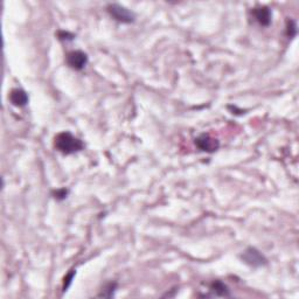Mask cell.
I'll return each instance as SVG.
<instances>
[{
    "mask_svg": "<svg viewBox=\"0 0 299 299\" xmlns=\"http://www.w3.org/2000/svg\"><path fill=\"white\" fill-rule=\"evenodd\" d=\"M54 146L61 153L68 155L82 151L84 144L81 139L75 137L70 132L64 131L56 135L55 139H54Z\"/></svg>",
    "mask_w": 299,
    "mask_h": 299,
    "instance_id": "6da1fadb",
    "label": "cell"
},
{
    "mask_svg": "<svg viewBox=\"0 0 299 299\" xmlns=\"http://www.w3.org/2000/svg\"><path fill=\"white\" fill-rule=\"evenodd\" d=\"M107 11L109 14H110L111 18H114L116 21L122 23H132L136 19L134 12L120 4L108 5Z\"/></svg>",
    "mask_w": 299,
    "mask_h": 299,
    "instance_id": "7a4b0ae2",
    "label": "cell"
},
{
    "mask_svg": "<svg viewBox=\"0 0 299 299\" xmlns=\"http://www.w3.org/2000/svg\"><path fill=\"white\" fill-rule=\"evenodd\" d=\"M241 258L244 263L248 264L249 267L253 268H260L264 267L268 263V260L261 251H258L256 248H248L243 251V254L241 255Z\"/></svg>",
    "mask_w": 299,
    "mask_h": 299,
    "instance_id": "3957f363",
    "label": "cell"
},
{
    "mask_svg": "<svg viewBox=\"0 0 299 299\" xmlns=\"http://www.w3.org/2000/svg\"><path fill=\"white\" fill-rule=\"evenodd\" d=\"M195 145L200 151L207 152V153H213V152L217 151V149H219L220 146V143L217 139L210 137L209 135L202 134L195 139Z\"/></svg>",
    "mask_w": 299,
    "mask_h": 299,
    "instance_id": "277c9868",
    "label": "cell"
},
{
    "mask_svg": "<svg viewBox=\"0 0 299 299\" xmlns=\"http://www.w3.org/2000/svg\"><path fill=\"white\" fill-rule=\"evenodd\" d=\"M66 60L70 68L75 70H82L88 63V55L81 50H73L67 54Z\"/></svg>",
    "mask_w": 299,
    "mask_h": 299,
    "instance_id": "5b68a950",
    "label": "cell"
},
{
    "mask_svg": "<svg viewBox=\"0 0 299 299\" xmlns=\"http://www.w3.org/2000/svg\"><path fill=\"white\" fill-rule=\"evenodd\" d=\"M251 13H253L255 20L263 27L269 26L273 20V13L268 6H258V7H255Z\"/></svg>",
    "mask_w": 299,
    "mask_h": 299,
    "instance_id": "8992f818",
    "label": "cell"
},
{
    "mask_svg": "<svg viewBox=\"0 0 299 299\" xmlns=\"http://www.w3.org/2000/svg\"><path fill=\"white\" fill-rule=\"evenodd\" d=\"M209 294L203 296V297H232L229 288L227 287L223 282L214 281L209 284Z\"/></svg>",
    "mask_w": 299,
    "mask_h": 299,
    "instance_id": "52a82bcc",
    "label": "cell"
},
{
    "mask_svg": "<svg viewBox=\"0 0 299 299\" xmlns=\"http://www.w3.org/2000/svg\"><path fill=\"white\" fill-rule=\"evenodd\" d=\"M9 101L11 103L14 105V107L18 108H22L27 105L28 103V95H27L26 91H23L22 89H13L11 93H9Z\"/></svg>",
    "mask_w": 299,
    "mask_h": 299,
    "instance_id": "ba28073f",
    "label": "cell"
},
{
    "mask_svg": "<svg viewBox=\"0 0 299 299\" xmlns=\"http://www.w3.org/2000/svg\"><path fill=\"white\" fill-rule=\"evenodd\" d=\"M117 289V284L116 283H109L105 285L103 288V290L101 291V294H98V297L100 298H112L115 296V292H116Z\"/></svg>",
    "mask_w": 299,
    "mask_h": 299,
    "instance_id": "9c48e42d",
    "label": "cell"
},
{
    "mask_svg": "<svg viewBox=\"0 0 299 299\" xmlns=\"http://www.w3.org/2000/svg\"><path fill=\"white\" fill-rule=\"evenodd\" d=\"M297 34V25L294 20H289L287 25V35L289 37H295Z\"/></svg>",
    "mask_w": 299,
    "mask_h": 299,
    "instance_id": "30bf717a",
    "label": "cell"
},
{
    "mask_svg": "<svg viewBox=\"0 0 299 299\" xmlns=\"http://www.w3.org/2000/svg\"><path fill=\"white\" fill-rule=\"evenodd\" d=\"M75 275H76V271H75V270H70L69 273L66 275V277H64V280H63V288H62L63 291H67V289L70 287V284L74 280Z\"/></svg>",
    "mask_w": 299,
    "mask_h": 299,
    "instance_id": "8fae6325",
    "label": "cell"
},
{
    "mask_svg": "<svg viewBox=\"0 0 299 299\" xmlns=\"http://www.w3.org/2000/svg\"><path fill=\"white\" fill-rule=\"evenodd\" d=\"M68 193H69V191L66 188H60V189H56V191L53 192V195L54 198H55L56 200H59V201H62V200H64L67 198Z\"/></svg>",
    "mask_w": 299,
    "mask_h": 299,
    "instance_id": "7c38bea8",
    "label": "cell"
},
{
    "mask_svg": "<svg viewBox=\"0 0 299 299\" xmlns=\"http://www.w3.org/2000/svg\"><path fill=\"white\" fill-rule=\"evenodd\" d=\"M57 37L62 41H69V40L74 39L75 35L69 32H66V30H60V32H57Z\"/></svg>",
    "mask_w": 299,
    "mask_h": 299,
    "instance_id": "4fadbf2b",
    "label": "cell"
}]
</instances>
